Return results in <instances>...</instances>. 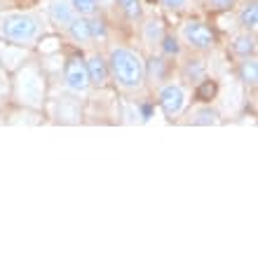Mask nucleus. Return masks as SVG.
<instances>
[{
    "label": "nucleus",
    "instance_id": "1",
    "mask_svg": "<svg viewBox=\"0 0 258 258\" xmlns=\"http://www.w3.org/2000/svg\"><path fill=\"white\" fill-rule=\"evenodd\" d=\"M106 59H108L110 80H115L122 92H139L146 85V61L136 49L127 45H115L108 49Z\"/></svg>",
    "mask_w": 258,
    "mask_h": 258
},
{
    "label": "nucleus",
    "instance_id": "2",
    "mask_svg": "<svg viewBox=\"0 0 258 258\" xmlns=\"http://www.w3.org/2000/svg\"><path fill=\"white\" fill-rule=\"evenodd\" d=\"M0 35L17 45H31L40 35V21L28 12H7L0 14Z\"/></svg>",
    "mask_w": 258,
    "mask_h": 258
},
{
    "label": "nucleus",
    "instance_id": "3",
    "mask_svg": "<svg viewBox=\"0 0 258 258\" xmlns=\"http://www.w3.org/2000/svg\"><path fill=\"white\" fill-rule=\"evenodd\" d=\"M178 38L183 40V45L190 52H197V54H209L216 47V33L214 28L202 19H188L181 24V33Z\"/></svg>",
    "mask_w": 258,
    "mask_h": 258
},
{
    "label": "nucleus",
    "instance_id": "4",
    "mask_svg": "<svg viewBox=\"0 0 258 258\" xmlns=\"http://www.w3.org/2000/svg\"><path fill=\"white\" fill-rule=\"evenodd\" d=\"M188 101L190 99H188V89H185L183 82L169 80L157 87V103L169 120H176V117L183 115L185 108H188Z\"/></svg>",
    "mask_w": 258,
    "mask_h": 258
},
{
    "label": "nucleus",
    "instance_id": "5",
    "mask_svg": "<svg viewBox=\"0 0 258 258\" xmlns=\"http://www.w3.org/2000/svg\"><path fill=\"white\" fill-rule=\"evenodd\" d=\"M63 85L71 92H75V94H85V92L92 89L87 66H85V56L82 54H73L66 59V63H63Z\"/></svg>",
    "mask_w": 258,
    "mask_h": 258
},
{
    "label": "nucleus",
    "instance_id": "6",
    "mask_svg": "<svg viewBox=\"0 0 258 258\" xmlns=\"http://www.w3.org/2000/svg\"><path fill=\"white\" fill-rule=\"evenodd\" d=\"M85 66H87V75L92 87H106V82L110 80V71H108V59L101 52H89L85 54Z\"/></svg>",
    "mask_w": 258,
    "mask_h": 258
},
{
    "label": "nucleus",
    "instance_id": "7",
    "mask_svg": "<svg viewBox=\"0 0 258 258\" xmlns=\"http://www.w3.org/2000/svg\"><path fill=\"white\" fill-rule=\"evenodd\" d=\"M178 78L185 82V85H197L200 80L207 78V61H204V54H197L192 52L190 56H185L178 68Z\"/></svg>",
    "mask_w": 258,
    "mask_h": 258
},
{
    "label": "nucleus",
    "instance_id": "8",
    "mask_svg": "<svg viewBox=\"0 0 258 258\" xmlns=\"http://www.w3.org/2000/svg\"><path fill=\"white\" fill-rule=\"evenodd\" d=\"M141 40L143 45L148 49H153V52H157V47H160V40L164 38V33H167V26H164V21L160 19V17H143L141 21Z\"/></svg>",
    "mask_w": 258,
    "mask_h": 258
},
{
    "label": "nucleus",
    "instance_id": "9",
    "mask_svg": "<svg viewBox=\"0 0 258 258\" xmlns=\"http://www.w3.org/2000/svg\"><path fill=\"white\" fill-rule=\"evenodd\" d=\"M171 71V59L162 54H153L146 61V82H153L155 87H160L162 82H167Z\"/></svg>",
    "mask_w": 258,
    "mask_h": 258
},
{
    "label": "nucleus",
    "instance_id": "10",
    "mask_svg": "<svg viewBox=\"0 0 258 258\" xmlns=\"http://www.w3.org/2000/svg\"><path fill=\"white\" fill-rule=\"evenodd\" d=\"M230 49L232 54L244 59V56H256L258 52V38L256 33H249V31H239L237 35L230 38Z\"/></svg>",
    "mask_w": 258,
    "mask_h": 258
},
{
    "label": "nucleus",
    "instance_id": "11",
    "mask_svg": "<svg viewBox=\"0 0 258 258\" xmlns=\"http://www.w3.org/2000/svg\"><path fill=\"white\" fill-rule=\"evenodd\" d=\"M66 35L71 38V42H75L78 47H89L92 45V33H89V24H87V17H75L66 28Z\"/></svg>",
    "mask_w": 258,
    "mask_h": 258
},
{
    "label": "nucleus",
    "instance_id": "12",
    "mask_svg": "<svg viewBox=\"0 0 258 258\" xmlns=\"http://www.w3.org/2000/svg\"><path fill=\"white\" fill-rule=\"evenodd\" d=\"M75 17H78V12L73 10L71 0H52V3H49V19H52L54 26L66 28Z\"/></svg>",
    "mask_w": 258,
    "mask_h": 258
},
{
    "label": "nucleus",
    "instance_id": "13",
    "mask_svg": "<svg viewBox=\"0 0 258 258\" xmlns=\"http://www.w3.org/2000/svg\"><path fill=\"white\" fill-rule=\"evenodd\" d=\"M237 78L242 80V85L249 89L258 87V59L256 56H244L237 63Z\"/></svg>",
    "mask_w": 258,
    "mask_h": 258
},
{
    "label": "nucleus",
    "instance_id": "14",
    "mask_svg": "<svg viewBox=\"0 0 258 258\" xmlns=\"http://www.w3.org/2000/svg\"><path fill=\"white\" fill-rule=\"evenodd\" d=\"M237 24L242 31L256 33L258 31V0H246L237 12Z\"/></svg>",
    "mask_w": 258,
    "mask_h": 258
},
{
    "label": "nucleus",
    "instance_id": "15",
    "mask_svg": "<svg viewBox=\"0 0 258 258\" xmlns=\"http://www.w3.org/2000/svg\"><path fill=\"white\" fill-rule=\"evenodd\" d=\"M218 122H221V115H218L216 108H211L209 103L197 106L190 113V124H195V127H214Z\"/></svg>",
    "mask_w": 258,
    "mask_h": 258
},
{
    "label": "nucleus",
    "instance_id": "16",
    "mask_svg": "<svg viewBox=\"0 0 258 258\" xmlns=\"http://www.w3.org/2000/svg\"><path fill=\"white\" fill-rule=\"evenodd\" d=\"M59 122L63 124H80L82 122V108L73 99H61L59 101V110H56Z\"/></svg>",
    "mask_w": 258,
    "mask_h": 258
},
{
    "label": "nucleus",
    "instance_id": "17",
    "mask_svg": "<svg viewBox=\"0 0 258 258\" xmlns=\"http://www.w3.org/2000/svg\"><path fill=\"white\" fill-rule=\"evenodd\" d=\"M157 54L167 56V59H176V56H181V38L167 31V33H164V38L160 40Z\"/></svg>",
    "mask_w": 258,
    "mask_h": 258
},
{
    "label": "nucleus",
    "instance_id": "18",
    "mask_svg": "<svg viewBox=\"0 0 258 258\" xmlns=\"http://www.w3.org/2000/svg\"><path fill=\"white\" fill-rule=\"evenodd\" d=\"M117 7H120V12L124 14V19L127 21H139L146 17V10H143V3L141 0H117Z\"/></svg>",
    "mask_w": 258,
    "mask_h": 258
},
{
    "label": "nucleus",
    "instance_id": "19",
    "mask_svg": "<svg viewBox=\"0 0 258 258\" xmlns=\"http://www.w3.org/2000/svg\"><path fill=\"white\" fill-rule=\"evenodd\" d=\"M87 24H89V33H92V42H99V40H106V38H108L106 21L101 19V14L99 12L92 14V17H87Z\"/></svg>",
    "mask_w": 258,
    "mask_h": 258
},
{
    "label": "nucleus",
    "instance_id": "20",
    "mask_svg": "<svg viewBox=\"0 0 258 258\" xmlns=\"http://www.w3.org/2000/svg\"><path fill=\"white\" fill-rule=\"evenodd\" d=\"M195 96H197V101H202V103H209L214 96H216V82L209 80V78H204V80H200L195 85Z\"/></svg>",
    "mask_w": 258,
    "mask_h": 258
},
{
    "label": "nucleus",
    "instance_id": "21",
    "mask_svg": "<svg viewBox=\"0 0 258 258\" xmlns=\"http://www.w3.org/2000/svg\"><path fill=\"white\" fill-rule=\"evenodd\" d=\"M71 5L80 17H92V14L99 12L101 0H71Z\"/></svg>",
    "mask_w": 258,
    "mask_h": 258
},
{
    "label": "nucleus",
    "instance_id": "22",
    "mask_svg": "<svg viewBox=\"0 0 258 258\" xmlns=\"http://www.w3.org/2000/svg\"><path fill=\"white\" fill-rule=\"evenodd\" d=\"M204 7L209 12H230L237 7V0H204Z\"/></svg>",
    "mask_w": 258,
    "mask_h": 258
},
{
    "label": "nucleus",
    "instance_id": "23",
    "mask_svg": "<svg viewBox=\"0 0 258 258\" xmlns=\"http://www.w3.org/2000/svg\"><path fill=\"white\" fill-rule=\"evenodd\" d=\"M190 0H160V5L164 10H169V12H183L185 7H188Z\"/></svg>",
    "mask_w": 258,
    "mask_h": 258
}]
</instances>
